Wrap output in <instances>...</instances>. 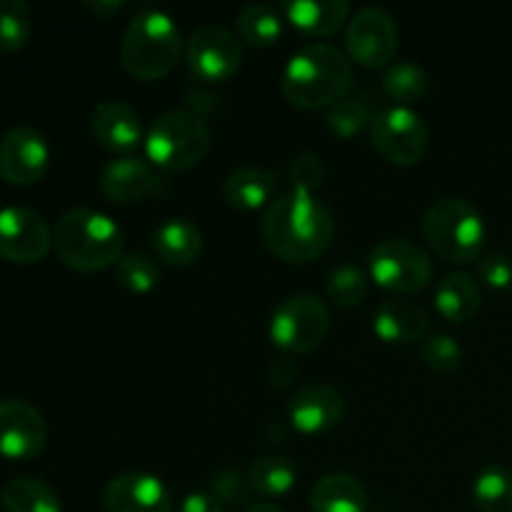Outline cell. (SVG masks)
I'll return each instance as SVG.
<instances>
[{
  "label": "cell",
  "mask_w": 512,
  "mask_h": 512,
  "mask_svg": "<svg viewBox=\"0 0 512 512\" xmlns=\"http://www.w3.org/2000/svg\"><path fill=\"white\" fill-rule=\"evenodd\" d=\"M263 243L285 263H310L330 248L335 220L330 210L305 190L275 195L260 220Z\"/></svg>",
  "instance_id": "6da1fadb"
},
{
  "label": "cell",
  "mask_w": 512,
  "mask_h": 512,
  "mask_svg": "<svg viewBox=\"0 0 512 512\" xmlns=\"http://www.w3.org/2000/svg\"><path fill=\"white\" fill-rule=\"evenodd\" d=\"M123 230L110 215L93 208H70L53 228L58 260L78 273L105 270L123 258Z\"/></svg>",
  "instance_id": "7a4b0ae2"
},
{
  "label": "cell",
  "mask_w": 512,
  "mask_h": 512,
  "mask_svg": "<svg viewBox=\"0 0 512 512\" xmlns=\"http://www.w3.org/2000/svg\"><path fill=\"white\" fill-rule=\"evenodd\" d=\"M353 83V65L343 50L310 43L288 60L283 70V95L303 110L330 108Z\"/></svg>",
  "instance_id": "3957f363"
},
{
  "label": "cell",
  "mask_w": 512,
  "mask_h": 512,
  "mask_svg": "<svg viewBox=\"0 0 512 512\" xmlns=\"http://www.w3.org/2000/svg\"><path fill=\"white\" fill-rule=\"evenodd\" d=\"M183 53V33L175 20L160 10L135 15L120 43V63L138 80L165 78Z\"/></svg>",
  "instance_id": "277c9868"
},
{
  "label": "cell",
  "mask_w": 512,
  "mask_h": 512,
  "mask_svg": "<svg viewBox=\"0 0 512 512\" xmlns=\"http://www.w3.org/2000/svg\"><path fill=\"white\" fill-rule=\"evenodd\" d=\"M423 235L440 258L465 265L480 258L488 228L483 215L468 200L445 195L425 210Z\"/></svg>",
  "instance_id": "5b68a950"
},
{
  "label": "cell",
  "mask_w": 512,
  "mask_h": 512,
  "mask_svg": "<svg viewBox=\"0 0 512 512\" xmlns=\"http://www.w3.org/2000/svg\"><path fill=\"white\" fill-rule=\"evenodd\" d=\"M208 150V123L190 108H175L158 115L145 135V153L163 170L195 168L203 163Z\"/></svg>",
  "instance_id": "8992f818"
},
{
  "label": "cell",
  "mask_w": 512,
  "mask_h": 512,
  "mask_svg": "<svg viewBox=\"0 0 512 512\" xmlns=\"http://www.w3.org/2000/svg\"><path fill=\"white\" fill-rule=\"evenodd\" d=\"M368 270L380 288L398 295L428 288L435 273L430 255L408 238H388L375 245L368 255Z\"/></svg>",
  "instance_id": "52a82bcc"
},
{
  "label": "cell",
  "mask_w": 512,
  "mask_h": 512,
  "mask_svg": "<svg viewBox=\"0 0 512 512\" xmlns=\"http://www.w3.org/2000/svg\"><path fill=\"white\" fill-rule=\"evenodd\" d=\"M330 330V313L320 298L298 293L285 298L270 318V338L285 353H308L318 348Z\"/></svg>",
  "instance_id": "ba28073f"
},
{
  "label": "cell",
  "mask_w": 512,
  "mask_h": 512,
  "mask_svg": "<svg viewBox=\"0 0 512 512\" xmlns=\"http://www.w3.org/2000/svg\"><path fill=\"white\" fill-rule=\"evenodd\" d=\"M185 63L200 83H223L243 65V40L225 25H200L185 40Z\"/></svg>",
  "instance_id": "9c48e42d"
},
{
  "label": "cell",
  "mask_w": 512,
  "mask_h": 512,
  "mask_svg": "<svg viewBox=\"0 0 512 512\" xmlns=\"http://www.w3.org/2000/svg\"><path fill=\"white\" fill-rule=\"evenodd\" d=\"M375 150L393 165H415L428 150L430 133L425 120L405 105L378 110L370 123Z\"/></svg>",
  "instance_id": "30bf717a"
},
{
  "label": "cell",
  "mask_w": 512,
  "mask_h": 512,
  "mask_svg": "<svg viewBox=\"0 0 512 512\" xmlns=\"http://www.w3.org/2000/svg\"><path fill=\"white\" fill-rule=\"evenodd\" d=\"M350 60L370 70L385 68L395 58L400 45V30L393 15L378 5L360 8L345 33Z\"/></svg>",
  "instance_id": "8fae6325"
},
{
  "label": "cell",
  "mask_w": 512,
  "mask_h": 512,
  "mask_svg": "<svg viewBox=\"0 0 512 512\" xmlns=\"http://www.w3.org/2000/svg\"><path fill=\"white\" fill-rule=\"evenodd\" d=\"M53 248V228L33 208H0V260L18 265L40 263Z\"/></svg>",
  "instance_id": "7c38bea8"
},
{
  "label": "cell",
  "mask_w": 512,
  "mask_h": 512,
  "mask_svg": "<svg viewBox=\"0 0 512 512\" xmlns=\"http://www.w3.org/2000/svg\"><path fill=\"white\" fill-rule=\"evenodd\" d=\"M100 193L118 205L143 203V200L163 198L170 190L168 175L135 155L110 160L100 173Z\"/></svg>",
  "instance_id": "4fadbf2b"
},
{
  "label": "cell",
  "mask_w": 512,
  "mask_h": 512,
  "mask_svg": "<svg viewBox=\"0 0 512 512\" xmlns=\"http://www.w3.org/2000/svg\"><path fill=\"white\" fill-rule=\"evenodd\" d=\"M50 163L45 135L30 125H15L0 138V178L8 185H35Z\"/></svg>",
  "instance_id": "5bb4252c"
},
{
  "label": "cell",
  "mask_w": 512,
  "mask_h": 512,
  "mask_svg": "<svg viewBox=\"0 0 512 512\" xmlns=\"http://www.w3.org/2000/svg\"><path fill=\"white\" fill-rule=\"evenodd\" d=\"M48 443V423L35 405L25 400L0 403V458H35Z\"/></svg>",
  "instance_id": "9a60e30c"
},
{
  "label": "cell",
  "mask_w": 512,
  "mask_h": 512,
  "mask_svg": "<svg viewBox=\"0 0 512 512\" xmlns=\"http://www.w3.org/2000/svg\"><path fill=\"white\" fill-rule=\"evenodd\" d=\"M345 398L335 388L323 383H310L298 388L288 403V420L298 433H328L343 420Z\"/></svg>",
  "instance_id": "2e32d148"
},
{
  "label": "cell",
  "mask_w": 512,
  "mask_h": 512,
  "mask_svg": "<svg viewBox=\"0 0 512 512\" xmlns=\"http://www.w3.org/2000/svg\"><path fill=\"white\" fill-rule=\"evenodd\" d=\"M105 512H173L165 483L148 473H123L103 493Z\"/></svg>",
  "instance_id": "e0dca14e"
},
{
  "label": "cell",
  "mask_w": 512,
  "mask_h": 512,
  "mask_svg": "<svg viewBox=\"0 0 512 512\" xmlns=\"http://www.w3.org/2000/svg\"><path fill=\"white\" fill-rule=\"evenodd\" d=\"M95 140L108 150H130L143 138L140 113L125 100H103L90 118Z\"/></svg>",
  "instance_id": "ac0fdd59"
},
{
  "label": "cell",
  "mask_w": 512,
  "mask_h": 512,
  "mask_svg": "<svg viewBox=\"0 0 512 512\" xmlns=\"http://www.w3.org/2000/svg\"><path fill=\"white\" fill-rule=\"evenodd\" d=\"M428 310L405 298H388L373 315V328L385 343H418L428 333Z\"/></svg>",
  "instance_id": "d6986e66"
},
{
  "label": "cell",
  "mask_w": 512,
  "mask_h": 512,
  "mask_svg": "<svg viewBox=\"0 0 512 512\" xmlns=\"http://www.w3.org/2000/svg\"><path fill=\"white\" fill-rule=\"evenodd\" d=\"M153 250L160 263L183 268L203 253V233L193 220L170 218L153 233Z\"/></svg>",
  "instance_id": "ffe728a7"
},
{
  "label": "cell",
  "mask_w": 512,
  "mask_h": 512,
  "mask_svg": "<svg viewBox=\"0 0 512 512\" xmlns=\"http://www.w3.org/2000/svg\"><path fill=\"white\" fill-rule=\"evenodd\" d=\"M280 173L270 168H238L228 173L223 183V195L233 208L258 210L275 200Z\"/></svg>",
  "instance_id": "44dd1931"
},
{
  "label": "cell",
  "mask_w": 512,
  "mask_h": 512,
  "mask_svg": "<svg viewBox=\"0 0 512 512\" xmlns=\"http://www.w3.org/2000/svg\"><path fill=\"white\" fill-rule=\"evenodd\" d=\"M483 305V290L478 280L465 270L448 273L435 290V308L448 323H468Z\"/></svg>",
  "instance_id": "7402d4cb"
},
{
  "label": "cell",
  "mask_w": 512,
  "mask_h": 512,
  "mask_svg": "<svg viewBox=\"0 0 512 512\" xmlns=\"http://www.w3.org/2000/svg\"><path fill=\"white\" fill-rule=\"evenodd\" d=\"M285 18L313 38H328L348 20V0H290L280 8Z\"/></svg>",
  "instance_id": "603a6c76"
},
{
  "label": "cell",
  "mask_w": 512,
  "mask_h": 512,
  "mask_svg": "<svg viewBox=\"0 0 512 512\" xmlns=\"http://www.w3.org/2000/svg\"><path fill=\"white\" fill-rule=\"evenodd\" d=\"M313 512H368V493L358 478L348 473H328L310 490Z\"/></svg>",
  "instance_id": "cb8c5ba5"
},
{
  "label": "cell",
  "mask_w": 512,
  "mask_h": 512,
  "mask_svg": "<svg viewBox=\"0 0 512 512\" xmlns=\"http://www.w3.org/2000/svg\"><path fill=\"white\" fill-rule=\"evenodd\" d=\"M3 512H63L58 493L33 475H18L0 488Z\"/></svg>",
  "instance_id": "d4e9b609"
},
{
  "label": "cell",
  "mask_w": 512,
  "mask_h": 512,
  "mask_svg": "<svg viewBox=\"0 0 512 512\" xmlns=\"http://www.w3.org/2000/svg\"><path fill=\"white\" fill-rule=\"evenodd\" d=\"M283 23L280 8L270 3H250L238 13L235 28H238V38L243 43L268 48V45L278 43V38L283 35Z\"/></svg>",
  "instance_id": "484cf974"
},
{
  "label": "cell",
  "mask_w": 512,
  "mask_h": 512,
  "mask_svg": "<svg viewBox=\"0 0 512 512\" xmlns=\"http://www.w3.org/2000/svg\"><path fill=\"white\" fill-rule=\"evenodd\" d=\"M295 465L283 455H265V458L253 460L248 470L250 490L263 498H280L295 485Z\"/></svg>",
  "instance_id": "4316f807"
},
{
  "label": "cell",
  "mask_w": 512,
  "mask_h": 512,
  "mask_svg": "<svg viewBox=\"0 0 512 512\" xmlns=\"http://www.w3.org/2000/svg\"><path fill=\"white\" fill-rule=\"evenodd\" d=\"M373 115V98L365 90H348L338 103L330 105L325 123L335 135L350 138L373 123Z\"/></svg>",
  "instance_id": "83f0119b"
},
{
  "label": "cell",
  "mask_w": 512,
  "mask_h": 512,
  "mask_svg": "<svg viewBox=\"0 0 512 512\" xmlns=\"http://www.w3.org/2000/svg\"><path fill=\"white\" fill-rule=\"evenodd\" d=\"M473 500L480 512H512V470L488 465L473 480Z\"/></svg>",
  "instance_id": "f1b7e54d"
},
{
  "label": "cell",
  "mask_w": 512,
  "mask_h": 512,
  "mask_svg": "<svg viewBox=\"0 0 512 512\" xmlns=\"http://www.w3.org/2000/svg\"><path fill=\"white\" fill-rule=\"evenodd\" d=\"M428 73L415 63H395L383 75V90L388 98L398 100L408 108V103H418L428 93Z\"/></svg>",
  "instance_id": "f546056e"
},
{
  "label": "cell",
  "mask_w": 512,
  "mask_h": 512,
  "mask_svg": "<svg viewBox=\"0 0 512 512\" xmlns=\"http://www.w3.org/2000/svg\"><path fill=\"white\" fill-rule=\"evenodd\" d=\"M33 13L23 0H0V50L13 53L30 40Z\"/></svg>",
  "instance_id": "4dcf8cb0"
},
{
  "label": "cell",
  "mask_w": 512,
  "mask_h": 512,
  "mask_svg": "<svg viewBox=\"0 0 512 512\" xmlns=\"http://www.w3.org/2000/svg\"><path fill=\"white\" fill-rule=\"evenodd\" d=\"M118 280L130 293H150L160 280L158 260L143 250L125 253L118 260Z\"/></svg>",
  "instance_id": "1f68e13d"
},
{
  "label": "cell",
  "mask_w": 512,
  "mask_h": 512,
  "mask_svg": "<svg viewBox=\"0 0 512 512\" xmlns=\"http://www.w3.org/2000/svg\"><path fill=\"white\" fill-rule=\"evenodd\" d=\"M325 293L338 308H355L368 295V275L355 265H340L330 273Z\"/></svg>",
  "instance_id": "d6a6232c"
},
{
  "label": "cell",
  "mask_w": 512,
  "mask_h": 512,
  "mask_svg": "<svg viewBox=\"0 0 512 512\" xmlns=\"http://www.w3.org/2000/svg\"><path fill=\"white\" fill-rule=\"evenodd\" d=\"M420 358H423V363L433 373L448 375L453 370H458L460 360H463V348H460V343L453 335L433 333L428 338H423V343H420Z\"/></svg>",
  "instance_id": "836d02e7"
},
{
  "label": "cell",
  "mask_w": 512,
  "mask_h": 512,
  "mask_svg": "<svg viewBox=\"0 0 512 512\" xmlns=\"http://www.w3.org/2000/svg\"><path fill=\"white\" fill-rule=\"evenodd\" d=\"M210 493L223 505H230V508H235V505L248 508V498L253 490H250L248 475L240 473L238 468H223L210 480Z\"/></svg>",
  "instance_id": "e575fe53"
},
{
  "label": "cell",
  "mask_w": 512,
  "mask_h": 512,
  "mask_svg": "<svg viewBox=\"0 0 512 512\" xmlns=\"http://www.w3.org/2000/svg\"><path fill=\"white\" fill-rule=\"evenodd\" d=\"M288 180L293 183L295 190H305V193H313L315 188H320L325 178V165L323 158L315 153H300L290 160L288 170H285Z\"/></svg>",
  "instance_id": "d590c367"
},
{
  "label": "cell",
  "mask_w": 512,
  "mask_h": 512,
  "mask_svg": "<svg viewBox=\"0 0 512 512\" xmlns=\"http://www.w3.org/2000/svg\"><path fill=\"white\" fill-rule=\"evenodd\" d=\"M478 275L485 285L505 290L512 285V258L505 253H485L478 258Z\"/></svg>",
  "instance_id": "8d00e7d4"
},
{
  "label": "cell",
  "mask_w": 512,
  "mask_h": 512,
  "mask_svg": "<svg viewBox=\"0 0 512 512\" xmlns=\"http://www.w3.org/2000/svg\"><path fill=\"white\" fill-rule=\"evenodd\" d=\"M178 512H223V503L210 490H193L180 500Z\"/></svg>",
  "instance_id": "74e56055"
},
{
  "label": "cell",
  "mask_w": 512,
  "mask_h": 512,
  "mask_svg": "<svg viewBox=\"0 0 512 512\" xmlns=\"http://www.w3.org/2000/svg\"><path fill=\"white\" fill-rule=\"evenodd\" d=\"M300 375V368L295 365V360L290 355L285 358H278L268 370V380L275 385V388H288L293 385V380Z\"/></svg>",
  "instance_id": "f35d334b"
},
{
  "label": "cell",
  "mask_w": 512,
  "mask_h": 512,
  "mask_svg": "<svg viewBox=\"0 0 512 512\" xmlns=\"http://www.w3.org/2000/svg\"><path fill=\"white\" fill-rule=\"evenodd\" d=\"M85 8L90 10L98 18H110L113 13H120L123 10V3L120 0H85Z\"/></svg>",
  "instance_id": "ab89813d"
},
{
  "label": "cell",
  "mask_w": 512,
  "mask_h": 512,
  "mask_svg": "<svg viewBox=\"0 0 512 512\" xmlns=\"http://www.w3.org/2000/svg\"><path fill=\"white\" fill-rule=\"evenodd\" d=\"M243 512H285V510L278 508V505H273V503H250Z\"/></svg>",
  "instance_id": "60d3db41"
}]
</instances>
